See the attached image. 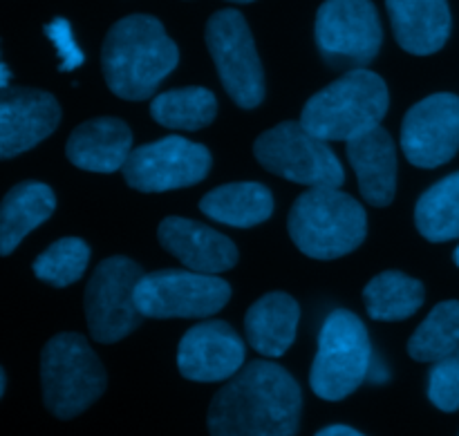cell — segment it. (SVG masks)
I'll return each mask as SVG.
<instances>
[{"label":"cell","mask_w":459,"mask_h":436,"mask_svg":"<svg viewBox=\"0 0 459 436\" xmlns=\"http://www.w3.org/2000/svg\"><path fill=\"white\" fill-rule=\"evenodd\" d=\"M303 394L290 372L269 361L242 367L209 406L211 436H296Z\"/></svg>","instance_id":"cell-1"},{"label":"cell","mask_w":459,"mask_h":436,"mask_svg":"<svg viewBox=\"0 0 459 436\" xmlns=\"http://www.w3.org/2000/svg\"><path fill=\"white\" fill-rule=\"evenodd\" d=\"M178 45L164 25L146 13L121 18L103 40L101 67L117 97L143 101L178 67Z\"/></svg>","instance_id":"cell-2"},{"label":"cell","mask_w":459,"mask_h":436,"mask_svg":"<svg viewBox=\"0 0 459 436\" xmlns=\"http://www.w3.org/2000/svg\"><path fill=\"white\" fill-rule=\"evenodd\" d=\"M388 103V88L379 74L352 70L305 103L300 124L323 141H350L377 128Z\"/></svg>","instance_id":"cell-3"},{"label":"cell","mask_w":459,"mask_h":436,"mask_svg":"<svg viewBox=\"0 0 459 436\" xmlns=\"http://www.w3.org/2000/svg\"><path fill=\"white\" fill-rule=\"evenodd\" d=\"M366 210L339 188H309L290 210V235L305 255L334 260L366 240Z\"/></svg>","instance_id":"cell-4"},{"label":"cell","mask_w":459,"mask_h":436,"mask_svg":"<svg viewBox=\"0 0 459 436\" xmlns=\"http://www.w3.org/2000/svg\"><path fill=\"white\" fill-rule=\"evenodd\" d=\"M40 385L45 407L56 419L70 421L101 398L108 376L83 336L58 334L40 354Z\"/></svg>","instance_id":"cell-5"},{"label":"cell","mask_w":459,"mask_h":436,"mask_svg":"<svg viewBox=\"0 0 459 436\" xmlns=\"http://www.w3.org/2000/svg\"><path fill=\"white\" fill-rule=\"evenodd\" d=\"M372 370L366 325L352 312L336 309L323 322L318 352L309 372L312 392L323 401H343L357 392Z\"/></svg>","instance_id":"cell-6"},{"label":"cell","mask_w":459,"mask_h":436,"mask_svg":"<svg viewBox=\"0 0 459 436\" xmlns=\"http://www.w3.org/2000/svg\"><path fill=\"white\" fill-rule=\"evenodd\" d=\"M254 152L269 173L290 182L309 188H339L345 182L343 166L327 141L296 121H285L260 134Z\"/></svg>","instance_id":"cell-7"},{"label":"cell","mask_w":459,"mask_h":436,"mask_svg":"<svg viewBox=\"0 0 459 436\" xmlns=\"http://www.w3.org/2000/svg\"><path fill=\"white\" fill-rule=\"evenodd\" d=\"M143 278L142 267L128 258H108L94 269L85 286V321L97 343L110 345L142 325L134 291Z\"/></svg>","instance_id":"cell-8"},{"label":"cell","mask_w":459,"mask_h":436,"mask_svg":"<svg viewBox=\"0 0 459 436\" xmlns=\"http://www.w3.org/2000/svg\"><path fill=\"white\" fill-rule=\"evenodd\" d=\"M384 30L370 0H325L316 13V45L336 70H361L379 54Z\"/></svg>","instance_id":"cell-9"},{"label":"cell","mask_w":459,"mask_h":436,"mask_svg":"<svg viewBox=\"0 0 459 436\" xmlns=\"http://www.w3.org/2000/svg\"><path fill=\"white\" fill-rule=\"evenodd\" d=\"M206 45L236 106L258 107L264 98V74L245 16L238 9L213 13L206 25Z\"/></svg>","instance_id":"cell-10"},{"label":"cell","mask_w":459,"mask_h":436,"mask_svg":"<svg viewBox=\"0 0 459 436\" xmlns=\"http://www.w3.org/2000/svg\"><path fill=\"white\" fill-rule=\"evenodd\" d=\"M231 298L227 280L195 271H155L139 280L134 300L143 318H206Z\"/></svg>","instance_id":"cell-11"},{"label":"cell","mask_w":459,"mask_h":436,"mask_svg":"<svg viewBox=\"0 0 459 436\" xmlns=\"http://www.w3.org/2000/svg\"><path fill=\"white\" fill-rule=\"evenodd\" d=\"M209 168L211 155L202 143L164 137L134 148L124 164V177L134 191L164 192L202 182Z\"/></svg>","instance_id":"cell-12"},{"label":"cell","mask_w":459,"mask_h":436,"mask_svg":"<svg viewBox=\"0 0 459 436\" xmlns=\"http://www.w3.org/2000/svg\"><path fill=\"white\" fill-rule=\"evenodd\" d=\"M402 150L412 166L437 168L459 150V97L430 94L408 110L402 125Z\"/></svg>","instance_id":"cell-13"},{"label":"cell","mask_w":459,"mask_h":436,"mask_svg":"<svg viewBox=\"0 0 459 436\" xmlns=\"http://www.w3.org/2000/svg\"><path fill=\"white\" fill-rule=\"evenodd\" d=\"M245 343L227 322L213 321L191 327L178 349L179 374L195 383L229 380L245 365Z\"/></svg>","instance_id":"cell-14"},{"label":"cell","mask_w":459,"mask_h":436,"mask_svg":"<svg viewBox=\"0 0 459 436\" xmlns=\"http://www.w3.org/2000/svg\"><path fill=\"white\" fill-rule=\"evenodd\" d=\"M61 107L52 94L31 88L0 90V159L31 150L56 130Z\"/></svg>","instance_id":"cell-15"},{"label":"cell","mask_w":459,"mask_h":436,"mask_svg":"<svg viewBox=\"0 0 459 436\" xmlns=\"http://www.w3.org/2000/svg\"><path fill=\"white\" fill-rule=\"evenodd\" d=\"M160 244L195 273H222L238 262V249L227 235L186 218H166L160 224Z\"/></svg>","instance_id":"cell-16"},{"label":"cell","mask_w":459,"mask_h":436,"mask_svg":"<svg viewBox=\"0 0 459 436\" xmlns=\"http://www.w3.org/2000/svg\"><path fill=\"white\" fill-rule=\"evenodd\" d=\"M67 159L90 173H115L133 152V133L115 116H99L81 124L67 139Z\"/></svg>","instance_id":"cell-17"},{"label":"cell","mask_w":459,"mask_h":436,"mask_svg":"<svg viewBox=\"0 0 459 436\" xmlns=\"http://www.w3.org/2000/svg\"><path fill=\"white\" fill-rule=\"evenodd\" d=\"M348 157L359 177L363 200L372 206H388L397 188V150L381 125L348 141Z\"/></svg>","instance_id":"cell-18"},{"label":"cell","mask_w":459,"mask_h":436,"mask_svg":"<svg viewBox=\"0 0 459 436\" xmlns=\"http://www.w3.org/2000/svg\"><path fill=\"white\" fill-rule=\"evenodd\" d=\"M394 38L406 52L435 54L451 36V9L446 0H385Z\"/></svg>","instance_id":"cell-19"},{"label":"cell","mask_w":459,"mask_h":436,"mask_svg":"<svg viewBox=\"0 0 459 436\" xmlns=\"http://www.w3.org/2000/svg\"><path fill=\"white\" fill-rule=\"evenodd\" d=\"M300 309L291 295L267 294L251 304L245 318L249 345L267 358H278L294 345Z\"/></svg>","instance_id":"cell-20"},{"label":"cell","mask_w":459,"mask_h":436,"mask_svg":"<svg viewBox=\"0 0 459 436\" xmlns=\"http://www.w3.org/2000/svg\"><path fill=\"white\" fill-rule=\"evenodd\" d=\"M56 209V197L48 184H16L0 201V255H12L13 249L49 219Z\"/></svg>","instance_id":"cell-21"},{"label":"cell","mask_w":459,"mask_h":436,"mask_svg":"<svg viewBox=\"0 0 459 436\" xmlns=\"http://www.w3.org/2000/svg\"><path fill=\"white\" fill-rule=\"evenodd\" d=\"M200 210L215 222L249 228L272 218L273 197L269 188L258 182L224 184L202 197Z\"/></svg>","instance_id":"cell-22"},{"label":"cell","mask_w":459,"mask_h":436,"mask_svg":"<svg viewBox=\"0 0 459 436\" xmlns=\"http://www.w3.org/2000/svg\"><path fill=\"white\" fill-rule=\"evenodd\" d=\"M424 285L399 271H384L368 282L363 300L370 318L384 322L406 321L424 304Z\"/></svg>","instance_id":"cell-23"},{"label":"cell","mask_w":459,"mask_h":436,"mask_svg":"<svg viewBox=\"0 0 459 436\" xmlns=\"http://www.w3.org/2000/svg\"><path fill=\"white\" fill-rule=\"evenodd\" d=\"M415 224L429 242L459 237V173L444 177L420 197Z\"/></svg>","instance_id":"cell-24"},{"label":"cell","mask_w":459,"mask_h":436,"mask_svg":"<svg viewBox=\"0 0 459 436\" xmlns=\"http://www.w3.org/2000/svg\"><path fill=\"white\" fill-rule=\"evenodd\" d=\"M218 101L206 88H179L152 98L151 115L160 125L173 130H202L215 119Z\"/></svg>","instance_id":"cell-25"},{"label":"cell","mask_w":459,"mask_h":436,"mask_svg":"<svg viewBox=\"0 0 459 436\" xmlns=\"http://www.w3.org/2000/svg\"><path fill=\"white\" fill-rule=\"evenodd\" d=\"M459 349V303H439L417 327L408 343V354L417 363H437Z\"/></svg>","instance_id":"cell-26"},{"label":"cell","mask_w":459,"mask_h":436,"mask_svg":"<svg viewBox=\"0 0 459 436\" xmlns=\"http://www.w3.org/2000/svg\"><path fill=\"white\" fill-rule=\"evenodd\" d=\"M90 262V246L79 237H63L36 258L34 276L52 286H70L81 280Z\"/></svg>","instance_id":"cell-27"},{"label":"cell","mask_w":459,"mask_h":436,"mask_svg":"<svg viewBox=\"0 0 459 436\" xmlns=\"http://www.w3.org/2000/svg\"><path fill=\"white\" fill-rule=\"evenodd\" d=\"M429 398L437 410H459V349L437 361L429 374Z\"/></svg>","instance_id":"cell-28"},{"label":"cell","mask_w":459,"mask_h":436,"mask_svg":"<svg viewBox=\"0 0 459 436\" xmlns=\"http://www.w3.org/2000/svg\"><path fill=\"white\" fill-rule=\"evenodd\" d=\"M45 34L52 40V45L56 47L58 58H61V72H72L76 67L83 65L85 56L81 52L79 43L74 40V34H72V27L65 18H54L48 27H45Z\"/></svg>","instance_id":"cell-29"},{"label":"cell","mask_w":459,"mask_h":436,"mask_svg":"<svg viewBox=\"0 0 459 436\" xmlns=\"http://www.w3.org/2000/svg\"><path fill=\"white\" fill-rule=\"evenodd\" d=\"M314 436H366V434L350 428V425H327V428H323L321 432H316Z\"/></svg>","instance_id":"cell-30"},{"label":"cell","mask_w":459,"mask_h":436,"mask_svg":"<svg viewBox=\"0 0 459 436\" xmlns=\"http://www.w3.org/2000/svg\"><path fill=\"white\" fill-rule=\"evenodd\" d=\"M9 81H12V72H9V67L0 58V90L9 88Z\"/></svg>","instance_id":"cell-31"},{"label":"cell","mask_w":459,"mask_h":436,"mask_svg":"<svg viewBox=\"0 0 459 436\" xmlns=\"http://www.w3.org/2000/svg\"><path fill=\"white\" fill-rule=\"evenodd\" d=\"M4 388H7V379H4V372H3V367H0V398H3Z\"/></svg>","instance_id":"cell-32"},{"label":"cell","mask_w":459,"mask_h":436,"mask_svg":"<svg viewBox=\"0 0 459 436\" xmlns=\"http://www.w3.org/2000/svg\"><path fill=\"white\" fill-rule=\"evenodd\" d=\"M229 3H254V0H229Z\"/></svg>","instance_id":"cell-33"},{"label":"cell","mask_w":459,"mask_h":436,"mask_svg":"<svg viewBox=\"0 0 459 436\" xmlns=\"http://www.w3.org/2000/svg\"><path fill=\"white\" fill-rule=\"evenodd\" d=\"M455 264L459 267V246L455 249Z\"/></svg>","instance_id":"cell-34"}]
</instances>
